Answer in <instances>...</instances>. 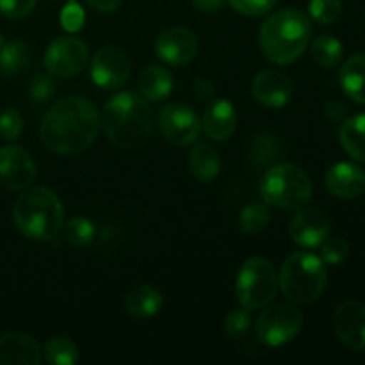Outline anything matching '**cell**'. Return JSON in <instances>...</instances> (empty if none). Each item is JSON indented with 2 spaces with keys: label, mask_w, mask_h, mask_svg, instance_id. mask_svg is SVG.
<instances>
[{
  "label": "cell",
  "mask_w": 365,
  "mask_h": 365,
  "mask_svg": "<svg viewBox=\"0 0 365 365\" xmlns=\"http://www.w3.org/2000/svg\"><path fill=\"white\" fill-rule=\"evenodd\" d=\"M260 195L267 205L282 210H298L312 198V182L299 166L291 163L277 164L266 171Z\"/></svg>",
  "instance_id": "8992f818"
},
{
  "label": "cell",
  "mask_w": 365,
  "mask_h": 365,
  "mask_svg": "<svg viewBox=\"0 0 365 365\" xmlns=\"http://www.w3.org/2000/svg\"><path fill=\"white\" fill-rule=\"evenodd\" d=\"M95 225L88 217L75 216L64 225V237L71 246H86L95 239Z\"/></svg>",
  "instance_id": "f1b7e54d"
},
{
  "label": "cell",
  "mask_w": 365,
  "mask_h": 365,
  "mask_svg": "<svg viewBox=\"0 0 365 365\" xmlns=\"http://www.w3.org/2000/svg\"><path fill=\"white\" fill-rule=\"evenodd\" d=\"M159 128L171 145L187 146L200 138L202 120L192 107L185 103H170L160 110Z\"/></svg>",
  "instance_id": "30bf717a"
},
{
  "label": "cell",
  "mask_w": 365,
  "mask_h": 365,
  "mask_svg": "<svg viewBox=\"0 0 365 365\" xmlns=\"http://www.w3.org/2000/svg\"><path fill=\"white\" fill-rule=\"evenodd\" d=\"M100 125L110 143L127 150L145 145L153 130V110L148 100L132 91L114 95L106 102Z\"/></svg>",
  "instance_id": "7a4b0ae2"
},
{
  "label": "cell",
  "mask_w": 365,
  "mask_h": 365,
  "mask_svg": "<svg viewBox=\"0 0 365 365\" xmlns=\"http://www.w3.org/2000/svg\"><path fill=\"white\" fill-rule=\"evenodd\" d=\"M327 278V267L321 257L310 252H296L285 259L278 284L285 298L298 305H309L323 294Z\"/></svg>",
  "instance_id": "5b68a950"
},
{
  "label": "cell",
  "mask_w": 365,
  "mask_h": 365,
  "mask_svg": "<svg viewBox=\"0 0 365 365\" xmlns=\"http://www.w3.org/2000/svg\"><path fill=\"white\" fill-rule=\"evenodd\" d=\"M155 52L170 66H184L198 53V39L189 29L171 27L160 32L155 41Z\"/></svg>",
  "instance_id": "4fadbf2b"
},
{
  "label": "cell",
  "mask_w": 365,
  "mask_h": 365,
  "mask_svg": "<svg viewBox=\"0 0 365 365\" xmlns=\"http://www.w3.org/2000/svg\"><path fill=\"white\" fill-rule=\"evenodd\" d=\"M36 164L21 146L9 145L0 148V184L11 191L31 187L36 178Z\"/></svg>",
  "instance_id": "7c38bea8"
},
{
  "label": "cell",
  "mask_w": 365,
  "mask_h": 365,
  "mask_svg": "<svg viewBox=\"0 0 365 365\" xmlns=\"http://www.w3.org/2000/svg\"><path fill=\"white\" fill-rule=\"evenodd\" d=\"M309 13L317 24L331 25L341 18L342 4L341 0H310Z\"/></svg>",
  "instance_id": "f546056e"
},
{
  "label": "cell",
  "mask_w": 365,
  "mask_h": 365,
  "mask_svg": "<svg viewBox=\"0 0 365 365\" xmlns=\"http://www.w3.org/2000/svg\"><path fill=\"white\" fill-rule=\"evenodd\" d=\"M310 20L298 9L271 14L260 27V48L274 64L287 66L303 56L310 43Z\"/></svg>",
  "instance_id": "3957f363"
},
{
  "label": "cell",
  "mask_w": 365,
  "mask_h": 365,
  "mask_svg": "<svg viewBox=\"0 0 365 365\" xmlns=\"http://www.w3.org/2000/svg\"><path fill=\"white\" fill-rule=\"evenodd\" d=\"M252 93L257 102L262 106L278 109L287 106L289 100L292 98V82L282 71L264 70L253 78Z\"/></svg>",
  "instance_id": "e0dca14e"
},
{
  "label": "cell",
  "mask_w": 365,
  "mask_h": 365,
  "mask_svg": "<svg viewBox=\"0 0 365 365\" xmlns=\"http://www.w3.org/2000/svg\"><path fill=\"white\" fill-rule=\"evenodd\" d=\"M341 86L353 102L365 106V53L353 56L342 64Z\"/></svg>",
  "instance_id": "7402d4cb"
},
{
  "label": "cell",
  "mask_w": 365,
  "mask_h": 365,
  "mask_svg": "<svg viewBox=\"0 0 365 365\" xmlns=\"http://www.w3.org/2000/svg\"><path fill=\"white\" fill-rule=\"evenodd\" d=\"M43 349L36 339L25 334L0 335V365H38Z\"/></svg>",
  "instance_id": "ac0fdd59"
},
{
  "label": "cell",
  "mask_w": 365,
  "mask_h": 365,
  "mask_svg": "<svg viewBox=\"0 0 365 365\" xmlns=\"http://www.w3.org/2000/svg\"><path fill=\"white\" fill-rule=\"evenodd\" d=\"M330 235V221L321 210L302 207L291 221V237L302 248H319Z\"/></svg>",
  "instance_id": "9a60e30c"
},
{
  "label": "cell",
  "mask_w": 365,
  "mask_h": 365,
  "mask_svg": "<svg viewBox=\"0 0 365 365\" xmlns=\"http://www.w3.org/2000/svg\"><path fill=\"white\" fill-rule=\"evenodd\" d=\"M278 157V145L271 134H264L257 138L252 148V159L255 160L257 166H266V164H273L274 159Z\"/></svg>",
  "instance_id": "d6a6232c"
},
{
  "label": "cell",
  "mask_w": 365,
  "mask_h": 365,
  "mask_svg": "<svg viewBox=\"0 0 365 365\" xmlns=\"http://www.w3.org/2000/svg\"><path fill=\"white\" fill-rule=\"evenodd\" d=\"M189 166L192 175L202 182H212L220 175L221 159L216 150L207 143H200L191 150Z\"/></svg>",
  "instance_id": "cb8c5ba5"
},
{
  "label": "cell",
  "mask_w": 365,
  "mask_h": 365,
  "mask_svg": "<svg viewBox=\"0 0 365 365\" xmlns=\"http://www.w3.org/2000/svg\"><path fill=\"white\" fill-rule=\"evenodd\" d=\"M13 221L20 234L32 241H52L64 225L59 198L43 185L24 189L13 209Z\"/></svg>",
  "instance_id": "277c9868"
},
{
  "label": "cell",
  "mask_w": 365,
  "mask_h": 365,
  "mask_svg": "<svg viewBox=\"0 0 365 365\" xmlns=\"http://www.w3.org/2000/svg\"><path fill=\"white\" fill-rule=\"evenodd\" d=\"M38 0H0V13L9 20H20L32 13Z\"/></svg>",
  "instance_id": "74e56055"
},
{
  "label": "cell",
  "mask_w": 365,
  "mask_h": 365,
  "mask_svg": "<svg viewBox=\"0 0 365 365\" xmlns=\"http://www.w3.org/2000/svg\"><path fill=\"white\" fill-rule=\"evenodd\" d=\"M327 189L341 200L359 198L365 191V171L355 163H335L324 177Z\"/></svg>",
  "instance_id": "2e32d148"
},
{
  "label": "cell",
  "mask_w": 365,
  "mask_h": 365,
  "mask_svg": "<svg viewBox=\"0 0 365 365\" xmlns=\"http://www.w3.org/2000/svg\"><path fill=\"white\" fill-rule=\"evenodd\" d=\"M303 328V314L292 305H273L257 319V337L271 348H278L298 337Z\"/></svg>",
  "instance_id": "ba28073f"
},
{
  "label": "cell",
  "mask_w": 365,
  "mask_h": 365,
  "mask_svg": "<svg viewBox=\"0 0 365 365\" xmlns=\"http://www.w3.org/2000/svg\"><path fill=\"white\" fill-rule=\"evenodd\" d=\"M324 114L330 121L334 123H342L346 120V114H348V109L342 102L339 100H328L327 106H324Z\"/></svg>",
  "instance_id": "f35d334b"
},
{
  "label": "cell",
  "mask_w": 365,
  "mask_h": 365,
  "mask_svg": "<svg viewBox=\"0 0 365 365\" xmlns=\"http://www.w3.org/2000/svg\"><path fill=\"white\" fill-rule=\"evenodd\" d=\"M225 334H227L228 339L232 341H237V339H242L252 328V317H250L248 309H235L225 317Z\"/></svg>",
  "instance_id": "4dcf8cb0"
},
{
  "label": "cell",
  "mask_w": 365,
  "mask_h": 365,
  "mask_svg": "<svg viewBox=\"0 0 365 365\" xmlns=\"http://www.w3.org/2000/svg\"><path fill=\"white\" fill-rule=\"evenodd\" d=\"M312 59L323 68H334L342 57V43L334 36H319L310 45Z\"/></svg>",
  "instance_id": "484cf974"
},
{
  "label": "cell",
  "mask_w": 365,
  "mask_h": 365,
  "mask_svg": "<svg viewBox=\"0 0 365 365\" xmlns=\"http://www.w3.org/2000/svg\"><path fill=\"white\" fill-rule=\"evenodd\" d=\"M84 9H82L75 0H70V2L63 7V11H61V25H63L64 31L71 32V34H73V32H78L84 27Z\"/></svg>",
  "instance_id": "e575fe53"
},
{
  "label": "cell",
  "mask_w": 365,
  "mask_h": 365,
  "mask_svg": "<svg viewBox=\"0 0 365 365\" xmlns=\"http://www.w3.org/2000/svg\"><path fill=\"white\" fill-rule=\"evenodd\" d=\"M173 91V75L170 70L159 64L145 68L139 77V93L148 102H159L168 98Z\"/></svg>",
  "instance_id": "ffe728a7"
},
{
  "label": "cell",
  "mask_w": 365,
  "mask_h": 365,
  "mask_svg": "<svg viewBox=\"0 0 365 365\" xmlns=\"http://www.w3.org/2000/svg\"><path fill=\"white\" fill-rule=\"evenodd\" d=\"M163 296L152 285H139L128 292L125 310L135 319H150L163 309Z\"/></svg>",
  "instance_id": "44dd1931"
},
{
  "label": "cell",
  "mask_w": 365,
  "mask_h": 365,
  "mask_svg": "<svg viewBox=\"0 0 365 365\" xmlns=\"http://www.w3.org/2000/svg\"><path fill=\"white\" fill-rule=\"evenodd\" d=\"M269 223V209L264 203H250L241 210L239 227L245 234H260Z\"/></svg>",
  "instance_id": "83f0119b"
},
{
  "label": "cell",
  "mask_w": 365,
  "mask_h": 365,
  "mask_svg": "<svg viewBox=\"0 0 365 365\" xmlns=\"http://www.w3.org/2000/svg\"><path fill=\"white\" fill-rule=\"evenodd\" d=\"M29 64V48L24 41L4 43L0 50V71L6 75H16Z\"/></svg>",
  "instance_id": "d4e9b609"
},
{
  "label": "cell",
  "mask_w": 365,
  "mask_h": 365,
  "mask_svg": "<svg viewBox=\"0 0 365 365\" xmlns=\"http://www.w3.org/2000/svg\"><path fill=\"white\" fill-rule=\"evenodd\" d=\"M29 93H31V98L39 103L52 98V95L56 93V81H53V75L50 73L36 75L31 82Z\"/></svg>",
  "instance_id": "d590c367"
},
{
  "label": "cell",
  "mask_w": 365,
  "mask_h": 365,
  "mask_svg": "<svg viewBox=\"0 0 365 365\" xmlns=\"http://www.w3.org/2000/svg\"><path fill=\"white\" fill-rule=\"evenodd\" d=\"M334 328L341 342L355 351L365 349V305L355 299L341 303L334 314Z\"/></svg>",
  "instance_id": "5bb4252c"
},
{
  "label": "cell",
  "mask_w": 365,
  "mask_h": 365,
  "mask_svg": "<svg viewBox=\"0 0 365 365\" xmlns=\"http://www.w3.org/2000/svg\"><path fill=\"white\" fill-rule=\"evenodd\" d=\"M89 7H93L95 11H98V13H103V14H109V13H114V11L118 9V6H120V0H88Z\"/></svg>",
  "instance_id": "60d3db41"
},
{
  "label": "cell",
  "mask_w": 365,
  "mask_h": 365,
  "mask_svg": "<svg viewBox=\"0 0 365 365\" xmlns=\"http://www.w3.org/2000/svg\"><path fill=\"white\" fill-rule=\"evenodd\" d=\"M202 127L205 134L214 141H227L234 135L237 128V110L234 103L228 100H216L205 110L202 120Z\"/></svg>",
  "instance_id": "d6986e66"
},
{
  "label": "cell",
  "mask_w": 365,
  "mask_h": 365,
  "mask_svg": "<svg viewBox=\"0 0 365 365\" xmlns=\"http://www.w3.org/2000/svg\"><path fill=\"white\" fill-rule=\"evenodd\" d=\"M130 63L125 52L116 46H102L91 61V78L98 88L116 91L127 82Z\"/></svg>",
  "instance_id": "8fae6325"
},
{
  "label": "cell",
  "mask_w": 365,
  "mask_h": 365,
  "mask_svg": "<svg viewBox=\"0 0 365 365\" xmlns=\"http://www.w3.org/2000/svg\"><path fill=\"white\" fill-rule=\"evenodd\" d=\"M43 355L52 365H73L78 360V349L70 339L53 337L45 344Z\"/></svg>",
  "instance_id": "4316f807"
},
{
  "label": "cell",
  "mask_w": 365,
  "mask_h": 365,
  "mask_svg": "<svg viewBox=\"0 0 365 365\" xmlns=\"http://www.w3.org/2000/svg\"><path fill=\"white\" fill-rule=\"evenodd\" d=\"M89 61V48L75 36H61L48 45L45 52V66L50 75L57 78L75 77Z\"/></svg>",
  "instance_id": "9c48e42d"
},
{
  "label": "cell",
  "mask_w": 365,
  "mask_h": 365,
  "mask_svg": "<svg viewBox=\"0 0 365 365\" xmlns=\"http://www.w3.org/2000/svg\"><path fill=\"white\" fill-rule=\"evenodd\" d=\"M227 2L245 16H262L273 9L277 0H227Z\"/></svg>",
  "instance_id": "8d00e7d4"
},
{
  "label": "cell",
  "mask_w": 365,
  "mask_h": 365,
  "mask_svg": "<svg viewBox=\"0 0 365 365\" xmlns=\"http://www.w3.org/2000/svg\"><path fill=\"white\" fill-rule=\"evenodd\" d=\"M100 114L89 100L68 96L53 103L41 123V141L57 155H75L95 143Z\"/></svg>",
  "instance_id": "6da1fadb"
},
{
  "label": "cell",
  "mask_w": 365,
  "mask_h": 365,
  "mask_svg": "<svg viewBox=\"0 0 365 365\" xmlns=\"http://www.w3.org/2000/svg\"><path fill=\"white\" fill-rule=\"evenodd\" d=\"M321 260L328 266H339L346 260L349 253L348 242L342 237H330L328 235L323 242H321Z\"/></svg>",
  "instance_id": "1f68e13d"
},
{
  "label": "cell",
  "mask_w": 365,
  "mask_h": 365,
  "mask_svg": "<svg viewBox=\"0 0 365 365\" xmlns=\"http://www.w3.org/2000/svg\"><path fill=\"white\" fill-rule=\"evenodd\" d=\"M2 46H4V38H2V34H0V50H2Z\"/></svg>",
  "instance_id": "7bdbcfd3"
},
{
  "label": "cell",
  "mask_w": 365,
  "mask_h": 365,
  "mask_svg": "<svg viewBox=\"0 0 365 365\" xmlns=\"http://www.w3.org/2000/svg\"><path fill=\"white\" fill-rule=\"evenodd\" d=\"M24 132V116L16 109H6L0 114V138L14 141Z\"/></svg>",
  "instance_id": "836d02e7"
},
{
  "label": "cell",
  "mask_w": 365,
  "mask_h": 365,
  "mask_svg": "<svg viewBox=\"0 0 365 365\" xmlns=\"http://www.w3.org/2000/svg\"><path fill=\"white\" fill-rule=\"evenodd\" d=\"M278 289L280 284H278L277 271L267 259L253 257L246 260L239 269L235 294L245 309H264L277 298Z\"/></svg>",
  "instance_id": "52a82bcc"
},
{
  "label": "cell",
  "mask_w": 365,
  "mask_h": 365,
  "mask_svg": "<svg viewBox=\"0 0 365 365\" xmlns=\"http://www.w3.org/2000/svg\"><path fill=\"white\" fill-rule=\"evenodd\" d=\"M192 91L198 96L200 100L212 98L214 96V84L209 78H196L195 84H192Z\"/></svg>",
  "instance_id": "ab89813d"
},
{
  "label": "cell",
  "mask_w": 365,
  "mask_h": 365,
  "mask_svg": "<svg viewBox=\"0 0 365 365\" xmlns=\"http://www.w3.org/2000/svg\"><path fill=\"white\" fill-rule=\"evenodd\" d=\"M191 2L202 13H217L225 6V0H191Z\"/></svg>",
  "instance_id": "b9f144b4"
},
{
  "label": "cell",
  "mask_w": 365,
  "mask_h": 365,
  "mask_svg": "<svg viewBox=\"0 0 365 365\" xmlns=\"http://www.w3.org/2000/svg\"><path fill=\"white\" fill-rule=\"evenodd\" d=\"M339 139L349 157L365 164V114L342 121Z\"/></svg>",
  "instance_id": "603a6c76"
}]
</instances>
